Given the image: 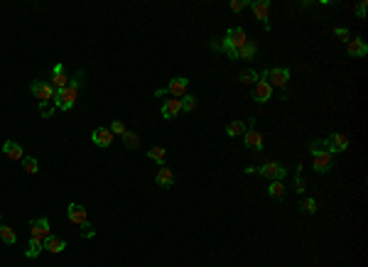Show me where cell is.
I'll use <instances>...</instances> for the list:
<instances>
[{"instance_id": "1", "label": "cell", "mask_w": 368, "mask_h": 267, "mask_svg": "<svg viewBox=\"0 0 368 267\" xmlns=\"http://www.w3.org/2000/svg\"><path fill=\"white\" fill-rule=\"evenodd\" d=\"M246 42H248L246 30L243 27H231V30H226V35L221 40V52L229 59H238V52L246 47Z\"/></svg>"}, {"instance_id": "2", "label": "cell", "mask_w": 368, "mask_h": 267, "mask_svg": "<svg viewBox=\"0 0 368 267\" xmlns=\"http://www.w3.org/2000/svg\"><path fill=\"white\" fill-rule=\"evenodd\" d=\"M309 155H312V164H314V172H317V174H326V172L334 167V155L324 150V142H322V140H312Z\"/></svg>"}, {"instance_id": "3", "label": "cell", "mask_w": 368, "mask_h": 267, "mask_svg": "<svg viewBox=\"0 0 368 267\" xmlns=\"http://www.w3.org/2000/svg\"><path fill=\"white\" fill-rule=\"evenodd\" d=\"M76 101H79V89H74V86H67V89L57 91L54 98H52L57 111H71L76 106Z\"/></svg>"}, {"instance_id": "4", "label": "cell", "mask_w": 368, "mask_h": 267, "mask_svg": "<svg viewBox=\"0 0 368 267\" xmlns=\"http://www.w3.org/2000/svg\"><path fill=\"white\" fill-rule=\"evenodd\" d=\"M322 142H324V150L331 152V155H341V152H348V150H351V137L344 135V133H334V135L324 137Z\"/></svg>"}, {"instance_id": "5", "label": "cell", "mask_w": 368, "mask_h": 267, "mask_svg": "<svg viewBox=\"0 0 368 267\" xmlns=\"http://www.w3.org/2000/svg\"><path fill=\"white\" fill-rule=\"evenodd\" d=\"M290 76H292V71H290L287 67L265 69V79H268V84H270L273 89H285V86L290 84Z\"/></svg>"}, {"instance_id": "6", "label": "cell", "mask_w": 368, "mask_h": 267, "mask_svg": "<svg viewBox=\"0 0 368 267\" xmlns=\"http://www.w3.org/2000/svg\"><path fill=\"white\" fill-rule=\"evenodd\" d=\"M30 91H32V96L35 98H40V103H45V101H52L54 98V86L49 84V81H42V79H35L32 81V86H30Z\"/></svg>"}, {"instance_id": "7", "label": "cell", "mask_w": 368, "mask_h": 267, "mask_svg": "<svg viewBox=\"0 0 368 267\" xmlns=\"http://www.w3.org/2000/svg\"><path fill=\"white\" fill-rule=\"evenodd\" d=\"M270 96H273V86L268 84L265 71H263V76L258 79V84H255V86H253V91H251V98H253L255 103H268V101H270Z\"/></svg>"}, {"instance_id": "8", "label": "cell", "mask_w": 368, "mask_h": 267, "mask_svg": "<svg viewBox=\"0 0 368 267\" xmlns=\"http://www.w3.org/2000/svg\"><path fill=\"white\" fill-rule=\"evenodd\" d=\"M52 235V228H49V221L45 218V216H40V218H32L30 221V238H37V240H47Z\"/></svg>"}, {"instance_id": "9", "label": "cell", "mask_w": 368, "mask_h": 267, "mask_svg": "<svg viewBox=\"0 0 368 267\" xmlns=\"http://www.w3.org/2000/svg\"><path fill=\"white\" fill-rule=\"evenodd\" d=\"M285 174H287V169H285L282 162H265V164L260 167V177H265V179H270V181H282Z\"/></svg>"}, {"instance_id": "10", "label": "cell", "mask_w": 368, "mask_h": 267, "mask_svg": "<svg viewBox=\"0 0 368 267\" xmlns=\"http://www.w3.org/2000/svg\"><path fill=\"white\" fill-rule=\"evenodd\" d=\"M346 52H348V57H353V59H363V57L368 54V42H366L363 37H353V40L346 42Z\"/></svg>"}, {"instance_id": "11", "label": "cell", "mask_w": 368, "mask_h": 267, "mask_svg": "<svg viewBox=\"0 0 368 267\" xmlns=\"http://www.w3.org/2000/svg\"><path fill=\"white\" fill-rule=\"evenodd\" d=\"M189 79H184V76H174L172 81H169V86H167V93H172V98H182V96H187L189 91Z\"/></svg>"}, {"instance_id": "12", "label": "cell", "mask_w": 368, "mask_h": 267, "mask_svg": "<svg viewBox=\"0 0 368 267\" xmlns=\"http://www.w3.org/2000/svg\"><path fill=\"white\" fill-rule=\"evenodd\" d=\"M67 216H69V221L74 223V225H84L86 221H89V213H86V208L81 206V203H69L67 206Z\"/></svg>"}, {"instance_id": "13", "label": "cell", "mask_w": 368, "mask_h": 267, "mask_svg": "<svg viewBox=\"0 0 368 267\" xmlns=\"http://www.w3.org/2000/svg\"><path fill=\"white\" fill-rule=\"evenodd\" d=\"M251 10H253L255 20H260L263 25L270 22V0H253V3H251Z\"/></svg>"}, {"instance_id": "14", "label": "cell", "mask_w": 368, "mask_h": 267, "mask_svg": "<svg viewBox=\"0 0 368 267\" xmlns=\"http://www.w3.org/2000/svg\"><path fill=\"white\" fill-rule=\"evenodd\" d=\"M243 145H246L248 150H255V152H260V150H263V135H260V130H255V128H248V130L243 133Z\"/></svg>"}, {"instance_id": "15", "label": "cell", "mask_w": 368, "mask_h": 267, "mask_svg": "<svg viewBox=\"0 0 368 267\" xmlns=\"http://www.w3.org/2000/svg\"><path fill=\"white\" fill-rule=\"evenodd\" d=\"M49 84L54 86V91H62V89L69 86V76H67V71H64V64H54V69H52V81H49Z\"/></svg>"}, {"instance_id": "16", "label": "cell", "mask_w": 368, "mask_h": 267, "mask_svg": "<svg viewBox=\"0 0 368 267\" xmlns=\"http://www.w3.org/2000/svg\"><path fill=\"white\" fill-rule=\"evenodd\" d=\"M3 155H5L8 159L20 162V159L25 157V150H23V145H20V142H15V140H5V142H3Z\"/></svg>"}, {"instance_id": "17", "label": "cell", "mask_w": 368, "mask_h": 267, "mask_svg": "<svg viewBox=\"0 0 368 267\" xmlns=\"http://www.w3.org/2000/svg\"><path fill=\"white\" fill-rule=\"evenodd\" d=\"M91 142H93V145H98V147H111V142H113V133H111L108 128H96V130L91 133Z\"/></svg>"}, {"instance_id": "18", "label": "cell", "mask_w": 368, "mask_h": 267, "mask_svg": "<svg viewBox=\"0 0 368 267\" xmlns=\"http://www.w3.org/2000/svg\"><path fill=\"white\" fill-rule=\"evenodd\" d=\"M177 113H182V101H179V98H169V101L162 103V118H164V120L177 118Z\"/></svg>"}, {"instance_id": "19", "label": "cell", "mask_w": 368, "mask_h": 267, "mask_svg": "<svg viewBox=\"0 0 368 267\" xmlns=\"http://www.w3.org/2000/svg\"><path fill=\"white\" fill-rule=\"evenodd\" d=\"M155 181H157V186H172L174 184V172L169 167H160L157 174H155Z\"/></svg>"}, {"instance_id": "20", "label": "cell", "mask_w": 368, "mask_h": 267, "mask_svg": "<svg viewBox=\"0 0 368 267\" xmlns=\"http://www.w3.org/2000/svg\"><path fill=\"white\" fill-rule=\"evenodd\" d=\"M45 250H49V252L59 255V252H64V250H67V240H62V238H54V235H49V238L45 240Z\"/></svg>"}, {"instance_id": "21", "label": "cell", "mask_w": 368, "mask_h": 267, "mask_svg": "<svg viewBox=\"0 0 368 267\" xmlns=\"http://www.w3.org/2000/svg\"><path fill=\"white\" fill-rule=\"evenodd\" d=\"M248 128H246V123L243 120H231L229 125H226V135L229 137H238V135H243Z\"/></svg>"}, {"instance_id": "22", "label": "cell", "mask_w": 368, "mask_h": 267, "mask_svg": "<svg viewBox=\"0 0 368 267\" xmlns=\"http://www.w3.org/2000/svg\"><path fill=\"white\" fill-rule=\"evenodd\" d=\"M0 240H3L5 245H15V243H18V235H15V230H13L10 225L0 223Z\"/></svg>"}, {"instance_id": "23", "label": "cell", "mask_w": 368, "mask_h": 267, "mask_svg": "<svg viewBox=\"0 0 368 267\" xmlns=\"http://www.w3.org/2000/svg\"><path fill=\"white\" fill-rule=\"evenodd\" d=\"M255 54H258V44L255 42H246V47L238 52V59H246V62H251V59H255Z\"/></svg>"}, {"instance_id": "24", "label": "cell", "mask_w": 368, "mask_h": 267, "mask_svg": "<svg viewBox=\"0 0 368 267\" xmlns=\"http://www.w3.org/2000/svg\"><path fill=\"white\" fill-rule=\"evenodd\" d=\"M45 250V243L42 240H37V238H30V243H27V250H25V255L32 260V257H37L40 252Z\"/></svg>"}, {"instance_id": "25", "label": "cell", "mask_w": 368, "mask_h": 267, "mask_svg": "<svg viewBox=\"0 0 368 267\" xmlns=\"http://www.w3.org/2000/svg\"><path fill=\"white\" fill-rule=\"evenodd\" d=\"M258 79H260V74H258L255 69H246V71L238 76V81H241V84H246V86H255V84H258Z\"/></svg>"}, {"instance_id": "26", "label": "cell", "mask_w": 368, "mask_h": 267, "mask_svg": "<svg viewBox=\"0 0 368 267\" xmlns=\"http://www.w3.org/2000/svg\"><path fill=\"white\" fill-rule=\"evenodd\" d=\"M285 194H287V189H285L282 181H270V186H268V196L270 199H282Z\"/></svg>"}, {"instance_id": "27", "label": "cell", "mask_w": 368, "mask_h": 267, "mask_svg": "<svg viewBox=\"0 0 368 267\" xmlns=\"http://www.w3.org/2000/svg\"><path fill=\"white\" fill-rule=\"evenodd\" d=\"M23 169H25L27 174H37V172H40V162H37V157L25 155V157H23Z\"/></svg>"}, {"instance_id": "28", "label": "cell", "mask_w": 368, "mask_h": 267, "mask_svg": "<svg viewBox=\"0 0 368 267\" xmlns=\"http://www.w3.org/2000/svg\"><path fill=\"white\" fill-rule=\"evenodd\" d=\"M123 145H125L128 150H138V145H140V137H138V133H133V130H125V135H123Z\"/></svg>"}, {"instance_id": "29", "label": "cell", "mask_w": 368, "mask_h": 267, "mask_svg": "<svg viewBox=\"0 0 368 267\" xmlns=\"http://www.w3.org/2000/svg\"><path fill=\"white\" fill-rule=\"evenodd\" d=\"M147 157H150L152 162H157V164H164L167 152H164V147H150V150H147Z\"/></svg>"}, {"instance_id": "30", "label": "cell", "mask_w": 368, "mask_h": 267, "mask_svg": "<svg viewBox=\"0 0 368 267\" xmlns=\"http://www.w3.org/2000/svg\"><path fill=\"white\" fill-rule=\"evenodd\" d=\"M179 101H182V111H184V113H192V111H197V103H199V101H197V98H194L192 93L182 96Z\"/></svg>"}, {"instance_id": "31", "label": "cell", "mask_w": 368, "mask_h": 267, "mask_svg": "<svg viewBox=\"0 0 368 267\" xmlns=\"http://www.w3.org/2000/svg\"><path fill=\"white\" fill-rule=\"evenodd\" d=\"M54 111H57V108H54V103H52V101L40 103V115H42L45 120H47V118H52V115H54Z\"/></svg>"}, {"instance_id": "32", "label": "cell", "mask_w": 368, "mask_h": 267, "mask_svg": "<svg viewBox=\"0 0 368 267\" xmlns=\"http://www.w3.org/2000/svg\"><path fill=\"white\" fill-rule=\"evenodd\" d=\"M108 130H111V133H113V135H120V137H123V135H125V123H123V120H118V118H115V120H113V123H111V128H108Z\"/></svg>"}, {"instance_id": "33", "label": "cell", "mask_w": 368, "mask_h": 267, "mask_svg": "<svg viewBox=\"0 0 368 267\" xmlns=\"http://www.w3.org/2000/svg\"><path fill=\"white\" fill-rule=\"evenodd\" d=\"M299 208L312 216V213H317V201H314V199H302V206H299Z\"/></svg>"}, {"instance_id": "34", "label": "cell", "mask_w": 368, "mask_h": 267, "mask_svg": "<svg viewBox=\"0 0 368 267\" xmlns=\"http://www.w3.org/2000/svg\"><path fill=\"white\" fill-rule=\"evenodd\" d=\"M295 191L304 194V179H302V167H297V177H295Z\"/></svg>"}, {"instance_id": "35", "label": "cell", "mask_w": 368, "mask_h": 267, "mask_svg": "<svg viewBox=\"0 0 368 267\" xmlns=\"http://www.w3.org/2000/svg\"><path fill=\"white\" fill-rule=\"evenodd\" d=\"M79 228H81V235H84V238H93V235H96V228H93L89 221H86L84 225H79Z\"/></svg>"}, {"instance_id": "36", "label": "cell", "mask_w": 368, "mask_h": 267, "mask_svg": "<svg viewBox=\"0 0 368 267\" xmlns=\"http://www.w3.org/2000/svg\"><path fill=\"white\" fill-rule=\"evenodd\" d=\"M366 10H368V3H366V0H361V3L356 5V18H358V20H366Z\"/></svg>"}, {"instance_id": "37", "label": "cell", "mask_w": 368, "mask_h": 267, "mask_svg": "<svg viewBox=\"0 0 368 267\" xmlns=\"http://www.w3.org/2000/svg\"><path fill=\"white\" fill-rule=\"evenodd\" d=\"M251 3H246V0H231V10L233 13H241L243 8H248Z\"/></svg>"}, {"instance_id": "38", "label": "cell", "mask_w": 368, "mask_h": 267, "mask_svg": "<svg viewBox=\"0 0 368 267\" xmlns=\"http://www.w3.org/2000/svg\"><path fill=\"white\" fill-rule=\"evenodd\" d=\"M334 35H336L341 42H348V30H346V27H334Z\"/></svg>"}, {"instance_id": "39", "label": "cell", "mask_w": 368, "mask_h": 267, "mask_svg": "<svg viewBox=\"0 0 368 267\" xmlns=\"http://www.w3.org/2000/svg\"><path fill=\"white\" fill-rule=\"evenodd\" d=\"M243 172H246V174H255V177H258V174H260V167H253V164H248Z\"/></svg>"}, {"instance_id": "40", "label": "cell", "mask_w": 368, "mask_h": 267, "mask_svg": "<svg viewBox=\"0 0 368 267\" xmlns=\"http://www.w3.org/2000/svg\"><path fill=\"white\" fill-rule=\"evenodd\" d=\"M164 96H167V89H157L155 91V98H164Z\"/></svg>"}]
</instances>
